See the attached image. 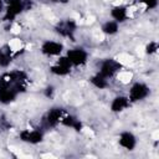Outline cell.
Segmentation results:
<instances>
[{
	"label": "cell",
	"instance_id": "obj_6",
	"mask_svg": "<svg viewBox=\"0 0 159 159\" xmlns=\"http://www.w3.org/2000/svg\"><path fill=\"white\" fill-rule=\"evenodd\" d=\"M6 46H7V47H9V50L12 52V55H14V53H19L20 51L25 50L24 40L19 39V37H12V39H10Z\"/></svg>",
	"mask_w": 159,
	"mask_h": 159
},
{
	"label": "cell",
	"instance_id": "obj_1",
	"mask_svg": "<svg viewBox=\"0 0 159 159\" xmlns=\"http://www.w3.org/2000/svg\"><path fill=\"white\" fill-rule=\"evenodd\" d=\"M149 93V87L144 83H134L132 86V88L129 89L128 92V99L130 102H138V101H142L143 98H145Z\"/></svg>",
	"mask_w": 159,
	"mask_h": 159
},
{
	"label": "cell",
	"instance_id": "obj_4",
	"mask_svg": "<svg viewBox=\"0 0 159 159\" xmlns=\"http://www.w3.org/2000/svg\"><path fill=\"white\" fill-rule=\"evenodd\" d=\"M134 78V73L130 71V70H125V68H122L119 70L117 73H116V80L123 84V86H127L129 84Z\"/></svg>",
	"mask_w": 159,
	"mask_h": 159
},
{
	"label": "cell",
	"instance_id": "obj_9",
	"mask_svg": "<svg viewBox=\"0 0 159 159\" xmlns=\"http://www.w3.org/2000/svg\"><path fill=\"white\" fill-rule=\"evenodd\" d=\"M2 9H4V0H0V12L2 11Z\"/></svg>",
	"mask_w": 159,
	"mask_h": 159
},
{
	"label": "cell",
	"instance_id": "obj_5",
	"mask_svg": "<svg viewBox=\"0 0 159 159\" xmlns=\"http://www.w3.org/2000/svg\"><path fill=\"white\" fill-rule=\"evenodd\" d=\"M129 104H130V101L128 99V97L118 96V97H116V98L112 101L111 108H112L113 112H120V111H124Z\"/></svg>",
	"mask_w": 159,
	"mask_h": 159
},
{
	"label": "cell",
	"instance_id": "obj_3",
	"mask_svg": "<svg viewBox=\"0 0 159 159\" xmlns=\"http://www.w3.org/2000/svg\"><path fill=\"white\" fill-rule=\"evenodd\" d=\"M62 51V45L53 40H48L42 45V52L48 56H58Z\"/></svg>",
	"mask_w": 159,
	"mask_h": 159
},
{
	"label": "cell",
	"instance_id": "obj_2",
	"mask_svg": "<svg viewBox=\"0 0 159 159\" xmlns=\"http://www.w3.org/2000/svg\"><path fill=\"white\" fill-rule=\"evenodd\" d=\"M66 57L70 60L72 66H80V65L86 63V61H87V53L82 48H71V50H68Z\"/></svg>",
	"mask_w": 159,
	"mask_h": 159
},
{
	"label": "cell",
	"instance_id": "obj_8",
	"mask_svg": "<svg viewBox=\"0 0 159 159\" xmlns=\"http://www.w3.org/2000/svg\"><path fill=\"white\" fill-rule=\"evenodd\" d=\"M119 144L123 148L130 150V149H133L135 147V138L133 137L132 133H122L120 139H119Z\"/></svg>",
	"mask_w": 159,
	"mask_h": 159
},
{
	"label": "cell",
	"instance_id": "obj_7",
	"mask_svg": "<svg viewBox=\"0 0 159 159\" xmlns=\"http://www.w3.org/2000/svg\"><path fill=\"white\" fill-rule=\"evenodd\" d=\"M119 30V26H118V22L114 21V20H108L106 21L102 27H101V32L104 34V35H114L117 34Z\"/></svg>",
	"mask_w": 159,
	"mask_h": 159
}]
</instances>
